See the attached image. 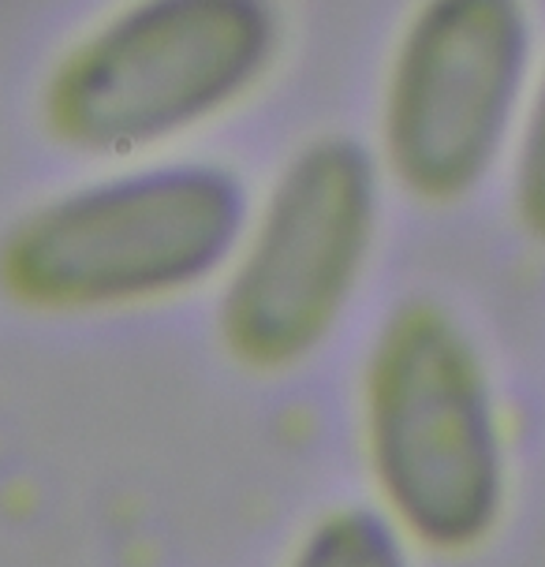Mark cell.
<instances>
[{"label":"cell","mask_w":545,"mask_h":567,"mask_svg":"<svg viewBox=\"0 0 545 567\" xmlns=\"http://www.w3.org/2000/svg\"><path fill=\"white\" fill-rule=\"evenodd\" d=\"M250 209L220 161L101 165L0 231V296L30 313H116L217 284Z\"/></svg>","instance_id":"obj_1"},{"label":"cell","mask_w":545,"mask_h":567,"mask_svg":"<svg viewBox=\"0 0 545 567\" xmlns=\"http://www.w3.org/2000/svg\"><path fill=\"white\" fill-rule=\"evenodd\" d=\"M280 53V0H120L49 64L38 120L94 165L165 157L255 97Z\"/></svg>","instance_id":"obj_2"},{"label":"cell","mask_w":545,"mask_h":567,"mask_svg":"<svg viewBox=\"0 0 545 567\" xmlns=\"http://www.w3.org/2000/svg\"><path fill=\"white\" fill-rule=\"evenodd\" d=\"M362 452L403 538L467 553L497 530L508 444L490 367L467 326L433 299L385 318L362 367Z\"/></svg>","instance_id":"obj_3"},{"label":"cell","mask_w":545,"mask_h":567,"mask_svg":"<svg viewBox=\"0 0 545 567\" xmlns=\"http://www.w3.org/2000/svg\"><path fill=\"white\" fill-rule=\"evenodd\" d=\"M385 187L373 150L348 135H315L280 161L217 280L232 359L280 373L337 332L378 250Z\"/></svg>","instance_id":"obj_4"},{"label":"cell","mask_w":545,"mask_h":567,"mask_svg":"<svg viewBox=\"0 0 545 567\" xmlns=\"http://www.w3.org/2000/svg\"><path fill=\"white\" fill-rule=\"evenodd\" d=\"M527 0H419L392 38L373 157L419 206H460L504 168L538 71Z\"/></svg>","instance_id":"obj_5"},{"label":"cell","mask_w":545,"mask_h":567,"mask_svg":"<svg viewBox=\"0 0 545 567\" xmlns=\"http://www.w3.org/2000/svg\"><path fill=\"white\" fill-rule=\"evenodd\" d=\"M291 567H408V553L385 515L340 512L302 542Z\"/></svg>","instance_id":"obj_6"},{"label":"cell","mask_w":545,"mask_h":567,"mask_svg":"<svg viewBox=\"0 0 545 567\" xmlns=\"http://www.w3.org/2000/svg\"><path fill=\"white\" fill-rule=\"evenodd\" d=\"M504 172H508L512 217L523 236L545 247V53L538 56V71H534Z\"/></svg>","instance_id":"obj_7"}]
</instances>
